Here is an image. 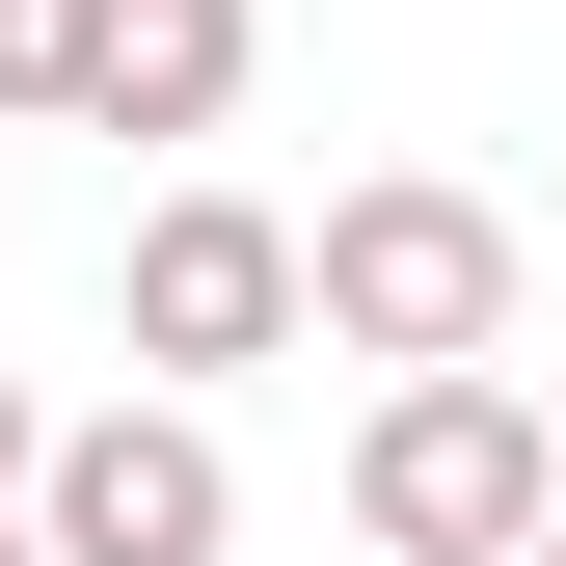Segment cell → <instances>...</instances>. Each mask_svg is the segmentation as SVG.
Here are the masks:
<instances>
[{"mask_svg":"<svg viewBox=\"0 0 566 566\" xmlns=\"http://www.w3.org/2000/svg\"><path fill=\"white\" fill-rule=\"evenodd\" d=\"M297 324L378 350V378H459V350H513V217H485L459 163H378L297 217Z\"/></svg>","mask_w":566,"mask_h":566,"instance_id":"cell-1","label":"cell"},{"mask_svg":"<svg viewBox=\"0 0 566 566\" xmlns=\"http://www.w3.org/2000/svg\"><path fill=\"white\" fill-rule=\"evenodd\" d=\"M566 513V405L513 350H459V378H378V432H350V539L378 566H513Z\"/></svg>","mask_w":566,"mask_h":566,"instance_id":"cell-2","label":"cell"},{"mask_svg":"<svg viewBox=\"0 0 566 566\" xmlns=\"http://www.w3.org/2000/svg\"><path fill=\"white\" fill-rule=\"evenodd\" d=\"M28 539H54V566H243V459H217V405H189V378L82 405V432L28 459Z\"/></svg>","mask_w":566,"mask_h":566,"instance_id":"cell-3","label":"cell"},{"mask_svg":"<svg viewBox=\"0 0 566 566\" xmlns=\"http://www.w3.org/2000/svg\"><path fill=\"white\" fill-rule=\"evenodd\" d=\"M108 324H135V378H189V405H217L243 350H297V217H243V189H135Z\"/></svg>","mask_w":566,"mask_h":566,"instance_id":"cell-4","label":"cell"},{"mask_svg":"<svg viewBox=\"0 0 566 566\" xmlns=\"http://www.w3.org/2000/svg\"><path fill=\"white\" fill-rule=\"evenodd\" d=\"M243 54H270V0H108L82 28V135H217Z\"/></svg>","mask_w":566,"mask_h":566,"instance_id":"cell-5","label":"cell"},{"mask_svg":"<svg viewBox=\"0 0 566 566\" xmlns=\"http://www.w3.org/2000/svg\"><path fill=\"white\" fill-rule=\"evenodd\" d=\"M82 28L108 0H0V135H82Z\"/></svg>","mask_w":566,"mask_h":566,"instance_id":"cell-6","label":"cell"},{"mask_svg":"<svg viewBox=\"0 0 566 566\" xmlns=\"http://www.w3.org/2000/svg\"><path fill=\"white\" fill-rule=\"evenodd\" d=\"M28 459H54V405H28V378H0V513H28Z\"/></svg>","mask_w":566,"mask_h":566,"instance_id":"cell-7","label":"cell"},{"mask_svg":"<svg viewBox=\"0 0 566 566\" xmlns=\"http://www.w3.org/2000/svg\"><path fill=\"white\" fill-rule=\"evenodd\" d=\"M0 566H54V539H28V513H0Z\"/></svg>","mask_w":566,"mask_h":566,"instance_id":"cell-8","label":"cell"},{"mask_svg":"<svg viewBox=\"0 0 566 566\" xmlns=\"http://www.w3.org/2000/svg\"><path fill=\"white\" fill-rule=\"evenodd\" d=\"M513 566H566V513H539V539H513Z\"/></svg>","mask_w":566,"mask_h":566,"instance_id":"cell-9","label":"cell"}]
</instances>
